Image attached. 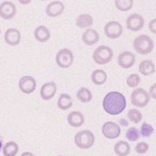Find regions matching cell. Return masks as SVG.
Wrapping results in <instances>:
<instances>
[{
  "instance_id": "obj_2",
  "label": "cell",
  "mask_w": 156,
  "mask_h": 156,
  "mask_svg": "<svg viewBox=\"0 0 156 156\" xmlns=\"http://www.w3.org/2000/svg\"><path fill=\"white\" fill-rule=\"evenodd\" d=\"M133 47L135 51L138 52L140 55H147L151 54L154 49V41L147 35H140L134 39Z\"/></svg>"
},
{
  "instance_id": "obj_3",
  "label": "cell",
  "mask_w": 156,
  "mask_h": 156,
  "mask_svg": "<svg viewBox=\"0 0 156 156\" xmlns=\"http://www.w3.org/2000/svg\"><path fill=\"white\" fill-rule=\"evenodd\" d=\"M75 144L78 148L81 150H88L95 143V135L89 129H84L78 132L75 135Z\"/></svg>"
},
{
  "instance_id": "obj_16",
  "label": "cell",
  "mask_w": 156,
  "mask_h": 156,
  "mask_svg": "<svg viewBox=\"0 0 156 156\" xmlns=\"http://www.w3.org/2000/svg\"><path fill=\"white\" fill-rule=\"evenodd\" d=\"M81 39H83V42H84L85 45L94 46L99 40V34L97 33V30L89 28V29L85 30V33L81 36Z\"/></svg>"
},
{
  "instance_id": "obj_22",
  "label": "cell",
  "mask_w": 156,
  "mask_h": 156,
  "mask_svg": "<svg viewBox=\"0 0 156 156\" xmlns=\"http://www.w3.org/2000/svg\"><path fill=\"white\" fill-rule=\"evenodd\" d=\"M91 81L95 85H104L107 80V74L103 69H95L94 72L91 73Z\"/></svg>"
},
{
  "instance_id": "obj_30",
  "label": "cell",
  "mask_w": 156,
  "mask_h": 156,
  "mask_svg": "<svg viewBox=\"0 0 156 156\" xmlns=\"http://www.w3.org/2000/svg\"><path fill=\"white\" fill-rule=\"evenodd\" d=\"M140 81V77L138 76V74H130L126 78V84L130 88H137Z\"/></svg>"
},
{
  "instance_id": "obj_6",
  "label": "cell",
  "mask_w": 156,
  "mask_h": 156,
  "mask_svg": "<svg viewBox=\"0 0 156 156\" xmlns=\"http://www.w3.org/2000/svg\"><path fill=\"white\" fill-rule=\"evenodd\" d=\"M56 62L60 68H69L74 62V54L70 49H60L56 55Z\"/></svg>"
},
{
  "instance_id": "obj_23",
  "label": "cell",
  "mask_w": 156,
  "mask_h": 156,
  "mask_svg": "<svg viewBox=\"0 0 156 156\" xmlns=\"http://www.w3.org/2000/svg\"><path fill=\"white\" fill-rule=\"evenodd\" d=\"M57 106L59 109L62 111H66L73 106V98L70 95L68 94H62L59 96L58 101H57Z\"/></svg>"
},
{
  "instance_id": "obj_14",
  "label": "cell",
  "mask_w": 156,
  "mask_h": 156,
  "mask_svg": "<svg viewBox=\"0 0 156 156\" xmlns=\"http://www.w3.org/2000/svg\"><path fill=\"white\" fill-rule=\"evenodd\" d=\"M65 10V5L62 1H51L46 7V15L48 17H58Z\"/></svg>"
},
{
  "instance_id": "obj_25",
  "label": "cell",
  "mask_w": 156,
  "mask_h": 156,
  "mask_svg": "<svg viewBox=\"0 0 156 156\" xmlns=\"http://www.w3.org/2000/svg\"><path fill=\"white\" fill-rule=\"evenodd\" d=\"M77 96L78 101H80L81 103H89V101L93 99V94L91 91L86 87H81L79 90L77 91Z\"/></svg>"
},
{
  "instance_id": "obj_29",
  "label": "cell",
  "mask_w": 156,
  "mask_h": 156,
  "mask_svg": "<svg viewBox=\"0 0 156 156\" xmlns=\"http://www.w3.org/2000/svg\"><path fill=\"white\" fill-rule=\"evenodd\" d=\"M142 137H151L154 134V127L148 123H143L140 129Z\"/></svg>"
},
{
  "instance_id": "obj_27",
  "label": "cell",
  "mask_w": 156,
  "mask_h": 156,
  "mask_svg": "<svg viewBox=\"0 0 156 156\" xmlns=\"http://www.w3.org/2000/svg\"><path fill=\"white\" fill-rule=\"evenodd\" d=\"M134 5L133 0H115V7L119 11H128L132 9V7Z\"/></svg>"
},
{
  "instance_id": "obj_1",
  "label": "cell",
  "mask_w": 156,
  "mask_h": 156,
  "mask_svg": "<svg viewBox=\"0 0 156 156\" xmlns=\"http://www.w3.org/2000/svg\"><path fill=\"white\" fill-rule=\"evenodd\" d=\"M126 108V98L120 91H109L103 99V109L108 115L117 116Z\"/></svg>"
},
{
  "instance_id": "obj_24",
  "label": "cell",
  "mask_w": 156,
  "mask_h": 156,
  "mask_svg": "<svg viewBox=\"0 0 156 156\" xmlns=\"http://www.w3.org/2000/svg\"><path fill=\"white\" fill-rule=\"evenodd\" d=\"M19 151V146L16 142H8L3 145L2 154L3 156H16Z\"/></svg>"
},
{
  "instance_id": "obj_8",
  "label": "cell",
  "mask_w": 156,
  "mask_h": 156,
  "mask_svg": "<svg viewBox=\"0 0 156 156\" xmlns=\"http://www.w3.org/2000/svg\"><path fill=\"white\" fill-rule=\"evenodd\" d=\"M104 33L107 38L117 39L123 34V27L118 21H108L104 27Z\"/></svg>"
},
{
  "instance_id": "obj_7",
  "label": "cell",
  "mask_w": 156,
  "mask_h": 156,
  "mask_svg": "<svg viewBox=\"0 0 156 156\" xmlns=\"http://www.w3.org/2000/svg\"><path fill=\"white\" fill-rule=\"evenodd\" d=\"M120 126L115 122H106L101 127L103 136H105L107 140H115L118 136H120Z\"/></svg>"
},
{
  "instance_id": "obj_19",
  "label": "cell",
  "mask_w": 156,
  "mask_h": 156,
  "mask_svg": "<svg viewBox=\"0 0 156 156\" xmlns=\"http://www.w3.org/2000/svg\"><path fill=\"white\" fill-rule=\"evenodd\" d=\"M138 70L142 75L144 76H150L152 74H154L156 70V67L154 65V62L150 59H146V60H143L140 62V66H138Z\"/></svg>"
},
{
  "instance_id": "obj_34",
  "label": "cell",
  "mask_w": 156,
  "mask_h": 156,
  "mask_svg": "<svg viewBox=\"0 0 156 156\" xmlns=\"http://www.w3.org/2000/svg\"><path fill=\"white\" fill-rule=\"evenodd\" d=\"M20 156H35L33 153H30V152H25V153H23Z\"/></svg>"
},
{
  "instance_id": "obj_18",
  "label": "cell",
  "mask_w": 156,
  "mask_h": 156,
  "mask_svg": "<svg viewBox=\"0 0 156 156\" xmlns=\"http://www.w3.org/2000/svg\"><path fill=\"white\" fill-rule=\"evenodd\" d=\"M114 152L117 156H128L130 153V145L126 140H118L114 145Z\"/></svg>"
},
{
  "instance_id": "obj_37",
  "label": "cell",
  "mask_w": 156,
  "mask_h": 156,
  "mask_svg": "<svg viewBox=\"0 0 156 156\" xmlns=\"http://www.w3.org/2000/svg\"><path fill=\"white\" fill-rule=\"evenodd\" d=\"M122 124H123V125H125V126H126V125H127L126 120H122Z\"/></svg>"
},
{
  "instance_id": "obj_9",
  "label": "cell",
  "mask_w": 156,
  "mask_h": 156,
  "mask_svg": "<svg viewBox=\"0 0 156 156\" xmlns=\"http://www.w3.org/2000/svg\"><path fill=\"white\" fill-rule=\"evenodd\" d=\"M145 26V20L143 16H140L138 13H133L129 15L126 19V27L127 29L132 30V31H140Z\"/></svg>"
},
{
  "instance_id": "obj_11",
  "label": "cell",
  "mask_w": 156,
  "mask_h": 156,
  "mask_svg": "<svg viewBox=\"0 0 156 156\" xmlns=\"http://www.w3.org/2000/svg\"><path fill=\"white\" fill-rule=\"evenodd\" d=\"M19 89L23 94H31L36 90L37 83L36 79L31 76H23L19 80Z\"/></svg>"
},
{
  "instance_id": "obj_5",
  "label": "cell",
  "mask_w": 156,
  "mask_h": 156,
  "mask_svg": "<svg viewBox=\"0 0 156 156\" xmlns=\"http://www.w3.org/2000/svg\"><path fill=\"white\" fill-rule=\"evenodd\" d=\"M151 96L144 88H135L130 94V103L138 108H143L148 105Z\"/></svg>"
},
{
  "instance_id": "obj_38",
  "label": "cell",
  "mask_w": 156,
  "mask_h": 156,
  "mask_svg": "<svg viewBox=\"0 0 156 156\" xmlns=\"http://www.w3.org/2000/svg\"><path fill=\"white\" fill-rule=\"evenodd\" d=\"M0 34H1V30H0Z\"/></svg>"
},
{
  "instance_id": "obj_33",
  "label": "cell",
  "mask_w": 156,
  "mask_h": 156,
  "mask_svg": "<svg viewBox=\"0 0 156 156\" xmlns=\"http://www.w3.org/2000/svg\"><path fill=\"white\" fill-rule=\"evenodd\" d=\"M148 94H150V96L153 99H155L156 101V83L155 84H153L152 86H151V88H150V91H148Z\"/></svg>"
},
{
  "instance_id": "obj_28",
  "label": "cell",
  "mask_w": 156,
  "mask_h": 156,
  "mask_svg": "<svg viewBox=\"0 0 156 156\" xmlns=\"http://www.w3.org/2000/svg\"><path fill=\"white\" fill-rule=\"evenodd\" d=\"M140 137V130H138V128H136V127H129L126 130V138L129 142H137Z\"/></svg>"
},
{
  "instance_id": "obj_21",
  "label": "cell",
  "mask_w": 156,
  "mask_h": 156,
  "mask_svg": "<svg viewBox=\"0 0 156 156\" xmlns=\"http://www.w3.org/2000/svg\"><path fill=\"white\" fill-rule=\"evenodd\" d=\"M94 23V18L89 15V13H81L79 16L77 17V19H76V25L77 27L79 28H89L91 27V25Z\"/></svg>"
},
{
  "instance_id": "obj_31",
  "label": "cell",
  "mask_w": 156,
  "mask_h": 156,
  "mask_svg": "<svg viewBox=\"0 0 156 156\" xmlns=\"http://www.w3.org/2000/svg\"><path fill=\"white\" fill-rule=\"evenodd\" d=\"M148 150H150V145L145 142H138V144L135 146V151L138 154H145Z\"/></svg>"
},
{
  "instance_id": "obj_35",
  "label": "cell",
  "mask_w": 156,
  "mask_h": 156,
  "mask_svg": "<svg viewBox=\"0 0 156 156\" xmlns=\"http://www.w3.org/2000/svg\"><path fill=\"white\" fill-rule=\"evenodd\" d=\"M3 148V145H2V136H1V134H0V151Z\"/></svg>"
},
{
  "instance_id": "obj_15",
  "label": "cell",
  "mask_w": 156,
  "mask_h": 156,
  "mask_svg": "<svg viewBox=\"0 0 156 156\" xmlns=\"http://www.w3.org/2000/svg\"><path fill=\"white\" fill-rule=\"evenodd\" d=\"M21 40V35L20 31L16 28H9L5 33V41L9 46H17L19 45Z\"/></svg>"
},
{
  "instance_id": "obj_32",
  "label": "cell",
  "mask_w": 156,
  "mask_h": 156,
  "mask_svg": "<svg viewBox=\"0 0 156 156\" xmlns=\"http://www.w3.org/2000/svg\"><path fill=\"white\" fill-rule=\"evenodd\" d=\"M148 29L151 30V33H153L156 35V18L155 19H152L148 23Z\"/></svg>"
},
{
  "instance_id": "obj_36",
  "label": "cell",
  "mask_w": 156,
  "mask_h": 156,
  "mask_svg": "<svg viewBox=\"0 0 156 156\" xmlns=\"http://www.w3.org/2000/svg\"><path fill=\"white\" fill-rule=\"evenodd\" d=\"M19 2L20 3H23V5H26V3H29L30 2V0H20Z\"/></svg>"
},
{
  "instance_id": "obj_4",
  "label": "cell",
  "mask_w": 156,
  "mask_h": 156,
  "mask_svg": "<svg viewBox=\"0 0 156 156\" xmlns=\"http://www.w3.org/2000/svg\"><path fill=\"white\" fill-rule=\"evenodd\" d=\"M113 56H114V52L111 47L103 45L95 49L94 54H93V59L97 65H106L112 62Z\"/></svg>"
},
{
  "instance_id": "obj_17",
  "label": "cell",
  "mask_w": 156,
  "mask_h": 156,
  "mask_svg": "<svg viewBox=\"0 0 156 156\" xmlns=\"http://www.w3.org/2000/svg\"><path fill=\"white\" fill-rule=\"evenodd\" d=\"M67 122H68V124L72 127H80L85 123V117L83 115V113H80V112L78 111H74L68 114Z\"/></svg>"
},
{
  "instance_id": "obj_10",
  "label": "cell",
  "mask_w": 156,
  "mask_h": 156,
  "mask_svg": "<svg viewBox=\"0 0 156 156\" xmlns=\"http://www.w3.org/2000/svg\"><path fill=\"white\" fill-rule=\"evenodd\" d=\"M17 8L11 1H3L0 3V17L3 20H10L16 16Z\"/></svg>"
},
{
  "instance_id": "obj_13",
  "label": "cell",
  "mask_w": 156,
  "mask_h": 156,
  "mask_svg": "<svg viewBox=\"0 0 156 156\" xmlns=\"http://www.w3.org/2000/svg\"><path fill=\"white\" fill-rule=\"evenodd\" d=\"M56 91H57V85H56V83H54V81L46 83L40 88V97L44 101H50L56 95Z\"/></svg>"
},
{
  "instance_id": "obj_39",
  "label": "cell",
  "mask_w": 156,
  "mask_h": 156,
  "mask_svg": "<svg viewBox=\"0 0 156 156\" xmlns=\"http://www.w3.org/2000/svg\"><path fill=\"white\" fill-rule=\"evenodd\" d=\"M58 156H62V155H58Z\"/></svg>"
},
{
  "instance_id": "obj_26",
  "label": "cell",
  "mask_w": 156,
  "mask_h": 156,
  "mask_svg": "<svg viewBox=\"0 0 156 156\" xmlns=\"http://www.w3.org/2000/svg\"><path fill=\"white\" fill-rule=\"evenodd\" d=\"M127 119L132 122L133 124H138L140 120L143 119V114L140 113V109H136V108L129 109L127 112Z\"/></svg>"
},
{
  "instance_id": "obj_12",
  "label": "cell",
  "mask_w": 156,
  "mask_h": 156,
  "mask_svg": "<svg viewBox=\"0 0 156 156\" xmlns=\"http://www.w3.org/2000/svg\"><path fill=\"white\" fill-rule=\"evenodd\" d=\"M118 65L124 69H128V68H132L136 62V57L134 55L133 52L130 51H123L120 52L119 55H118Z\"/></svg>"
},
{
  "instance_id": "obj_20",
  "label": "cell",
  "mask_w": 156,
  "mask_h": 156,
  "mask_svg": "<svg viewBox=\"0 0 156 156\" xmlns=\"http://www.w3.org/2000/svg\"><path fill=\"white\" fill-rule=\"evenodd\" d=\"M34 36H35L37 41L46 42L48 41L49 38H50V31H49V29L46 26H38L35 29Z\"/></svg>"
}]
</instances>
